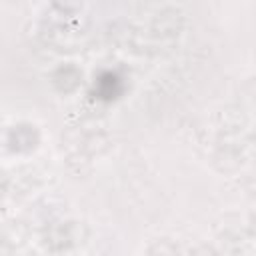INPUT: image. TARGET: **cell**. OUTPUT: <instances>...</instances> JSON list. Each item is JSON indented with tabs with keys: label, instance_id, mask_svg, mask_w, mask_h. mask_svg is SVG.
<instances>
[{
	"label": "cell",
	"instance_id": "1",
	"mask_svg": "<svg viewBox=\"0 0 256 256\" xmlns=\"http://www.w3.org/2000/svg\"><path fill=\"white\" fill-rule=\"evenodd\" d=\"M86 234H88V230H86L84 222H76V220L54 222L48 226V230L44 234V244L52 252H64L72 246L82 244Z\"/></svg>",
	"mask_w": 256,
	"mask_h": 256
},
{
	"label": "cell",
	"instance_id": "2",
	"mask_svg": "<svg viewBox=\"0 0 256 256\" xmlns=\"http://www.w3.org/2000/svg\"><path fill=\"white\" fill-rule=\"evenodd\" d=\"M184 26V16L178 8H162L150 22V34L154 40L166 42V40H174L180 30Z\"/></svg>",
	"mask_w": 256,
	"mask_h": 256
},
{
	"label": "cell",
	"instance_id": "3",
	"mask_svg": "<svg viewBox=\"0 0 256 256\" xmlns=\"http://www.w3.org/2000/svg\"><path fill=\"white\" fill-rule=\"evenodd\" d=\"M40 134L32 124H16L8 130V146L12 152L26 154L38 146Z\"/></svg>",
	"mask_w": 256,
	"mask_h": 256
},
{
	"label": "cell",
	"instance_id": "4",
	"mask_svg": "<svg viewBox=\"0 0 256 256\" xmlns=\"http://www.w3.org/2000/svg\"><path fill=\"white\" fill-rule=\"evenodd\" d=\"M242 162H244L242 150L238 146H234V144L220 146L212 156V164L220 172H234V170H238L242 166Z\"/></svg>",
	"mask_w": 256,
	"mask_h": 256
},
{
	"label": "cell",
	"instance_id": "5",
	"mask_svg": "<svg viewBox=\"0 0 256 256\" xmlns=\"http://www.w3.org/2000/svg\"><path fill=\"white\" fill-rule=\"evenodd\" d=\"M52 82L58 92L72 94L74 90H78V86L82 82V72L74 64H64V66L56 68V72L52 74Z\"/></svg>",
	"mask_w": 256,
	"mask_h": 256
},
{
	"label": "cell",
	"instance_id": "6",
	"mask_svg": "<svg viewBox=\"0 0 256 256\" xmlns=\"http://www.w3.org/2000/svg\"><path fill=\"white\" fill-rule=\"evenodd\" d=\"M246 126V114L238 106H228L218 114V130L222 134H236Z\"/></svg>",
	"mask_w": 256,
	"mask_h": 256
},
{
	"label": "cell",
	"instance_id": "7",
	"mask_svg": "<svg viewBox=\"0 0 256 256\" xmlns=\"http://www.w3.org/2000/svg\"><path fill=\"white\" fill-rule=\"evenodd\" d=\"M28 236H30V228H28L26 222H22V220H10L4 226V240L2 242L10 244L12 248H18V246L26 244Z\"/></svg>",
	"mask_w": 256,
	"mask_h": 256
},
{
	"label": "cell",
	"instance_id": "8",
	"mask_svg": "<svg viewBox=\"0 0 256 256\" xmlns=\"http://www.w3.org/2000/svg\"><path fill=\"white\" fill-rule=\"evenodd\" d=\"M66 166H68V172L74 178H84L90 172V156L86 152L70 154L68 160H66Z\"/></svg>",
	"mask_w": 256,
	"mask_h": 256
},
{
	"label": "cell",
	"instance_id": "9",
	"mask_svg": "<svg viewBox=\"0 0 256 256\" xmlns=\"http://www.w3.org/2000/svg\"><path fill=\"white\" fill-rule=\"evenodd\" d=\"M146 256H180V246L170 238H158L146 248Z\"/></svg>",
	"mask_w": 256,
	"mask_h": 256
},
{
	"label": "cell",
	"instance_id": "10",
	"mask_svg": "<svg viewBox=\"0 0 256 256\" xmlns=\"http://www.w3.org/2000/svg\"><path fill=\"white\" fill-rule=\"evenodd\" d=\"M222 244H224V248L228 252L238 254V250H242V246H244V238L240 234H236V232H228V234L222 236Z\"/></svg>",
	"mask_w": 256,
	"mask_h": 256
},
{
	"label": "cell",
	"instance_id": "11",
	"mask_svg": "<svg viewBox=\"0 0 256 256\" xmlns=\"http://www.w3.org/2000/svg\"><path fill=\"white\" fill-rule=\"evenodd\" d=\"M188 256H220V254H218V250H216L214 246H210V244H198V246H194V248L188 252Z\"/></svg>",
	"mask_w": 256,
	"mask_h": 256
},
{
	"label": "cell",
	"instance_id": "12",
	"mask_svg": "<svg viewBox=\"0 0 256 256\" xmlns=\"http://www.w3.org/2000/svg\"><path fill=\"white\" fill-rule=\"evenodd\" d=\"M248 232L252 238H256V212H252L248 218Z\"/></svg>",
	"mask_w": 256,
	"mask_h": 256
}]
</instances>
